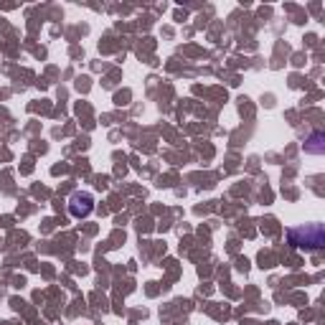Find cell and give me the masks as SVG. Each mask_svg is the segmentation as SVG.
Returning <instances> with one entry per match:
<instances>
[{
    "instance_id": "cell-1",
    "label": "cell",
    "mask_w": 325,
    "mask_h": 325,
    "mask_svg": "<svg viewBox=\"0 0 325 325\" xmlns=\"http://www.w3.org/2000/svg\"><path fill=\"white\" fill-rule=\"evenodd\" d=\"M287 239L295 249L318 252L325 247V229L323 224H305V226H292L287 231Z\"/></svg>"
},
{
    "instance_id": "cell-2",
    "label": "cell",
    "mask_w": 325,
    "mask_h": 325,
    "mask_svg": "<svg viewBox=\"0 0 325 325\" xmlns=\"http://www.w3.org/2000/svg\"><path fill=\"white\" fill-rule=\"evenodd\" d=\"M94 208V198L89 193H74L71 201H69V211L74 219H84V216H89Z\"/></svg>"
},
{
    "instance_id": "cell-3",
    "label": "cell",
    "mask_w": 325,
    "mask_h": 325,
    "mask_svg": "<svg viewBox=\"0 0 325 325\" xmlns=\"http://www.w3.org/2000/svg\"><path fill=\"white\" fill-rule=\"evenodd\" d=\"M305 153H310V155H323L325 153V132L315 130L310 135V138L305 140Z\"/></svg>"
}]
</instances>
